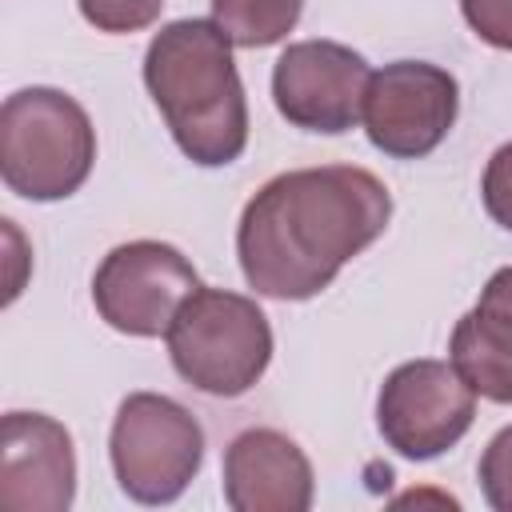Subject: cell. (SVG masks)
<instances>
[{
    "instance_id": "obj_5",
    "label": "cell",
    "mask_w": 512,
    "mask_h": 512,
    "mask_svg": "<svg viewBox=\"0 0 512 512\" xmlns=\"http://www.w3.org/2000/svg\"><path fill=\"white\" fill-rule=\"evenodd\" d=\"M108 456L128 500L172 504L204 464V428L180 400L132 392L116 408Z\"/></svg>"
},
{
    "instance_id": "obj_17",
    "label": "cell",
    "mask_w": 512,
    "mask_h": 512,
    "mask_svg": "<svg viewBox=\"0 0 512 512\" xmlns=\"http://www.w3.org/2000/svg\"><path fill=\"white\" fill-rule=\"evenodd\" d=\"M460 12L484 44L512 52V0H460Z\"/></svg>"
},
{
    "instance_id": "obj_3",
    "label": "cell",
    "mask_w": 512,
    "mask_h": 512,
    "mask_svg": "<svg viewBox=\"0 0 512 512\" xmlns=\"http://www.w3.org/2000/svg\"><path fill=\"white\" fill-rule=\"evenodd\" d=\"M96 164V128L60 88H20L0 108V180L8 192L48 204L80 192Z\"/></svg>"
},
{
    "instance_id": "obj_6",
    "label": "cell",
    "mask_w": 512,
    "mask_h": 512,
    "mask_svg": "<svg viewBox=\"0 0 512 512\" xmlns=\"http://www.w3.org/2000/svg\"><path fill=\"white\" fill-rule=\"evenodd\" d=\"M476 420V392L452 360H408L392 368L376 396V428L404 460H436Z\"/></svg>"
},
{
    "instance_id": "obj_16",
    "label": "cell",
    "mask_w": 512,
    "mask_h": 512,
    "mask_svg": "<svg viewBox=\"0 0 512 512\" xmlns=\"http://www.w3.org/2000/svg\"><path fill=\"white\" fill-rule=\"evenodd\" d=\"M480 200L488 208V216L512 232V140L500 144L488 164H484V180H480Z\"/></svg>"
},
{
    "instance_id": "obj_13",
    "label": "cell",
    "mask_w": 512,
    "mask_h": 512,
    "mask_svg": "<svg viewBox=\"0 0 512 512\" xmlns=\"http://www.w3.org/2000/svg\"><path fill=\"white\" fill-rule=\"evenodd\" d=\"M304 12V0H212V20L236 48L280 44Z\"/></svg>"
},
{
    "instance_id": "obj_8",
    "label": "cell",
    "mask_w": 512,
    "mask_h": 512,
    "mask_svg": "<svg viewBox=\"0 0 512 512\" xmlns=\"http://www.w3.org/2000/svg\"><path fill=\"white\" fill-rule=\"evenodd\" d=\"M200 288L192 260L164 240H128L116 244L96 276L92 304L100 320L124 336H164L180 304Z\"/></svg>"
},
{
    "instance_id": "obj_2",
    "label": "cell",
    "mask_w": 512,
    "mask_h": 512,
    "mask_svg": "<svg viewBox=\"0 0 512 512\" xmlns=\"http://www.w3.org/2000/svg\"><path fill=\"white\" fill-rule=\"evenodd\" d=\"M216 20H172L144 52V84L176 148L200 168L232 164L248 144V100Z\"/></svg>"
},
{
    "instance_id": "obj_11",
    "label": "cell",
    "mask_w": 512,
    "mask_h": 512,
    "mask_svg": "<svg viewBox=\"0 0 512 512\" xmlns=\"http://www.w3.org/2000/svg\"><path fill=\"white\" fill-rule=\"evenodd\" d=\"M312 492V464L292 436L248 428L224 448V504L232 512H308Z\"/></svg>"
},
{
    "instance_id": "obj_9",
    "label": "cell",
    "mask_w": 512,
    "mask_h": 512,
    "mask_svg": "<svg viewBox=\"0 0 512 512\" xmlns=\"http://www.w3.org/2000/svg\"><path fill=\"white\" fill-rule=\"evenodd\" d=\"M372 68L340 40H296L272 68L276 112L304 132L340 136L360 120Z\"/></svg>"
},
{
    "instance_id": "obj_18",
    "label": "cell",
    "mask_w": 512,
    "mask_h": 512,
    "mask_svg": "<svg viewBox=\"0 0 512 512\" xmlns=\"http://www.w3.org/2000/svg\"><path fill=\"white\" fill-rule=\"evenodd\" d=\"M480 300L512 312V264H508V268H496V272L488 276V284L480 288Z\"/></svg>"
},
{
    "instance_id": "obj_14",
    "label": "cell",
    "mask_w": 512,
    "mask_h": 512,
    "mask_svg": "<svg viewBox=\"0 0 512 512\" xmlns=\"http://www.w3.org/2000/svg\"><path fill=\"white\" fill-rule=\"evenodd\" d=\"M164 0H80V16L96 28V32H140L148 24L160 20Z\"/></svg>"
},
{
    "instance_id": "obj_10",
    "label": "cell",
    "mask_w": 512,
    "mask_h": 512,
    "mask_svg": "<svg viewBox=\"0 0 512 512\" xmlns=\"http://www.w3.org/2000/svg\"><path fill=\"white\" fill-rule=\"evenodd\" d=\"M76 496L72 432L44 412H4L0 420V508L64 512Z\"/></svg>"
},
{
    "instance_id": "obj_4",
    "label": "cell",
    "mask_w": 512,
    "mask_h": 512,
    "mask_svg": "<svg viewBox=\"0 0 512 512\" xmlns=\"http://www.w3.org/2000/svg\"><path fill=\"white\" fill-rule=\"evenodd\" d=\"M168 356L180 380L208 396H244L272 360V328L252 296L196 288L172 316Z\"/></svg>"
},
{
    "instance_id": "obj_12",
    "label": "cell",
    "mask_w": 512,
    "mask_h": 512,
    "mask_svg": "<svg viewBox=\"0 0 512 512\" xmlns=\"http://www.w3.org/2000/svg\"><path fill=\"white\" fill-rule=\"evenodd\" d=\"M448 360L476 396L512 404V312L476 300L452 328Z\"/></svg>"
},
{
    "instance_id": "obj_7",
    "label": "cell",
    "mask_w": 512,
    "mask_h": 512,
    "mask_svg": "<svg viewBox=\"0 0 512 512\" xmlns=\"http://www.w3.org/2000/svg\"><path fill=\"white\" fill-rule=\"evenodd\" d=\"M460 112V84L428 60H392L364 88V132L392 160H420L444 144Z\"/></svg>"
},
{
    "instance_id": "obj_1",
    "label": "cell",
    "mask_w": 512,
    "mask_h": 512,
    "mask_svg": "<svg viewBox=\"0 0 512 512\" xmlns=\"http://www.w3.org/2000/svg\"><path fill=\"white\" fill-rule=\"evenodd\" d=\"M392 196L356 164L292 168L256 188L236 224L248 288L268 300H312L336 272L384 236Z\"/></svg>"
},
{
    "instance_id": "obj_15",
    "label": "cell",
    "mask_w": 512,
    "mask_h": 512,
    "mask_svg": "<svg viewBox=\"0 0 512 512\" xmlns=\"http://www.w3.org/2000/svg\"><path fill=\"white\" fill-rule=\"evenodd\" d=\"M480 492L488 508L512 512V424L500 428L480 456Z\"/></svg>"
}]
</instances>
